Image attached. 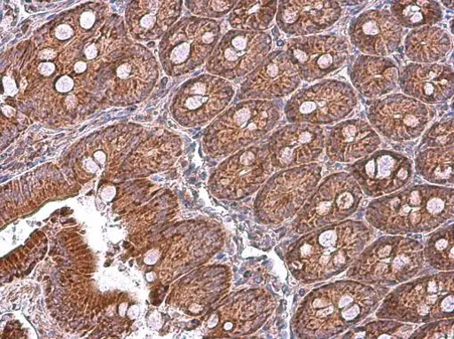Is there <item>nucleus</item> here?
<instances>
[{
  "mask_svg": "<svg viewBox=\"0 0 454 339\" xmlns=\"http://www.w3.org/2000/svg\"><path fill=\"white\" fill-rule=\"evenodd\" d=\"M267 146L238 151L218 167L210 185L221 199L240 200L254 193L272 173Z\"/></svg>",
  "mask_w": 454,
  "mask_h": 339,
  "instance_id": "11",
  "label": "nucleus"
},
{
  "mask_svg": "<svg viewBox=\"0 0 454 339\" xmlns=\"http://www.w3.org/2000/svg\"><path fill=\"white\" fill-rule=\"evenodd\" d=\"M403 35V28L387 11H367L349 28L352 44L367 56L391 55L399 48Z\"/></svg>",
  "mask_w": 454,
  "mask_h": 339,
  "instance_id": "19",
  "label": "nucleus"
},
{
  "mask_svg": "<svg viewBox=\"0 0 454 339\" xmlns=\"http://www.w3.org/2000/svg\"><path fill=\"white\" fill-rule=\"evenodd\" d=\"M280 110L270 100H246L222 114L206 130L205 146L215 157H224L263 138L278 123Z\"/></svg>",
  "mask_w": 454,
  "mask_h": 339,
  "instance_id": "6",
  "label": "nucleus"
},
{
  "mask_svg": "<svg viewBox=\"0 0 454 339\" xmlns=\"http://www.w3.org/2000/svg\"><path fill=\"white\" fill-rule=\"evenodd\" d=\"M398 83L406 96L424 104H439L453 95V70L446 65L410 63L401 71Z\"/></svg>",
  "mask_w": 454,
  "mask_h": 339,
  "instance_id": "21",
  "label": "nucleus"
},
{
  "mask_svg": "<svg viewBox=\"0 0 454 339\" xmlns=\"http://www.w3.org/2000/svg\"><path fill=\"white\" fill-rule=\"evenodd\" d=\"M357 106L353 87L337 80H325L296 92L284 113L291 123L332 124L348 117Z\"/></svg>",
  "mask_w": 454,
  "mask_h": 339,
  "instance_id": "10",
  "label": "nucleus"
},
{
  "mask_svg": "<svg viewBox=\"0 0 454 339\" xmlns=\"http://www.w3.org/2000/svg\"><path fill=\"white\" fill-rule=\"evenodd\" d=\"M373 238L372 227L361 221L320 228L288 248L287 266L300 281L326 280L348 270Z\"/></svg>",
  "mask_w": 454,
  "mask_h": 339,
  "instance_id": "2",
  "label": "nucleus"
},
{
  "mask_svg": "<svg viewBox=\"0 0 454 339\" xmlns=\"http://www.w3.org/2000/svg\"><path fill=\"white\" fill-rule=\"evenodd\" d=\"M454 193L437 185H414L370 203L365 218L391 235L430 233L453 219Z\"/></svg>",
  "mask_w": 454,
  "mask_h": 339,
  "instance_id": "3",
  "label": "nucleus"
},
{
  "mask_svg": "<svg viewBox=\"0 0 454 339\" xmlns=\"http://www.w3.org/2000/svg\"><path fill=\"white\" fill-rule=\"evenodd\" d=\"M453 225L439 228L427 239L423 253L425 262L440 272L454 270Z\"/></svg>",
  "mask_w": 454,
  "mask_h": 339,
  "instance_id": "29",
  "label": "nucleus"
},
{
  "mask_svg": "<svg viewBox=\"0 0 454 339\" xmlns=\"http://www.w3.org/2000/svg\"><path fill=\"white\" fill-rule=\"evenodd\" d=\"M277 11V2H238L228 22L234 30L262 32L268 29Z\"/></svg>",
  "mask_w": 454,
  "mask_h": 339,
  "instance_id": "27",
  "label": "nucleus"
},
{
  "mask_svg": "<svg viewBox=\"0 0 454 339\" xmlns=\"http://www.w3.org/2000/svg\"><path fill=\"white\" fill-rule=\"evenodd\" d=\"M222 35L221 24L207 19H184L160 43V59L172 76L193 71L210 58Z\"/></svg>",
  "mask_w": 454,
  "mask_h": 339,
  "instance_id": "8",
  "label": "nucleus"
},
{
  "mask_svg": "<svg viewBox=\"0 0 454 339\" xmlns=\"http://www.w3.org/2000/svg\"><path fill=\"white\" fill-rule=\"evenodd\" d=\"M381 139L364 120L351 119L335 125L327 138L326 150L334 162H355L377 151Z\"/></svg>",
  "mask_w": 454,
  "mask_h": 339,
  "instance_id": "22",
  "label": "nucleus"
},
{
  "mask_svg": "<svg viewBox=\"0 0 454 339\" xmlns=\"http://www.w3.org/2000/svg\"><path fill=\"white\" fill-rule=\"evenodd\" d=\"M285 51L301 80L312 83L340 69L349 57V45L342 36L314 35L288 40Z\"/></svg>",
  "mask_w": 454,
  "mask_h": 339,
  "instance_id": "15",
  "label": "nucleus"
},
{
  "mask_svg": "<svg viewBox=\"0 0 454 339\" xmlns=\"http://www.w3.org/2000/svg\"><path fill=\"white\" fill-rule=\"evenodd\" d=\"M237 3L234 0H221V2H187L186 4L195 15L208 19H221L230 13Z\"/></svg>",
  "mask_w": 454,
  "mask_h": 339,
  "instance_id": "33",
  "label": "nucleus"
},
{
  "mask_svg": "<svg viewBox=\"0 0 454 339\" xmlns=\"http://www.w3.org/2000/svg\"><path fill=\"white\" fill-rule=\"evenodd\" d=\"M414 331V326L395 319L372 321L365 326L352 328L343 338H408Z\"/></svg>",
  "mask_w": 454,
  "mask_h": 339,
  "instance_id": "30",
  "label": "nucleus"
},
{
  "mask_svg": "<svg viewBox=\"0 0 454 339\" xmlns=\"http://www.w3.org/2000/svg\"><path fill=\"white\" fill-rule=\"evenodd\" d=\"M434 115V109L403 94H392L372 100L367 111L373 129L395 142L419 138Z\"/></svg>",
  "mask_w": 454,
  "mask_h": 339,
  "instance_id": "12",
  "label": "nucleus"
},
{
  "mask_svg": "<svg viewBox=\"0 0 454 339\" xmlns=\"http://www.w3.org/2000/svg\"><path fill=\"white\" fill-rule=\"evenodd\" d=\"M451 48L450 36L437 27L413 29L404 42L406 57L416 64H434L446 57Z\"/></svg>",
  "mask_w": 454,
  "mask_h": 339,
  "instance_id": "25",
  "label": "nucleus"
},
{
  "mask_svg": "<svg viewBox=\"0 0 454 339\" xmlns=\"http://www.w3.org/2000/svg\"><path fill=\"white\" fill-rule=\"evenodd\" d=\"M388 291L350 279L325 285L301 302L292 327L301 338L333 337L375 311Z\"/></svg>",
  "mask_w": 454,
  "mask_h": 339,
  "instance_id": "1",
  "label": "nucleus"
},
{
  "mask_svg": "<svg viewBox=\"0 0 454 339\" xmlns=\"http://www.w3.org/2000/svg\"><path fill=\"white\" fill-rule=\"evenodd\" d=\"M453 318H446L425 323L415 329L409 336L411 339H453Z\"/></svg>",
  "mask_w": 454,
  "mask_h": 339,
  "instance_id": "32",
  "label": "nucleus"
},
{
  "mask_svg": "<svg viewBox=\"0 0 454 339\" xmlns=\"http://www.w3.org/2000/svg\"><path fill=\"white\" fill-rule=\"evenodd\" d=\"M348 171L371 198L393 194L406 187L413 177L411 161L390 150L375 151L349 165Z\"/></svg>",
  "mask_w": 454,
  "mask_h": 339,
  "instance_id": "16",
  "label": "nucleus"
},
{
  "mask_svg": "<svg viewBox=\"0 0 454 339\" xmlns=\"http://www.w3.org/2000/svg\"><path fill=\"white\" fill-rule=\"evenodd\" d=\"M325 147V134L319 125L291 123L276 130L267 148L273 168L282 170L310 164Z\"/></svg>",
  "mask_w": 454,
  "mask_h": 339,
  "instance_id": "17",
  "label": "nucleus"
},
{
  "mask_svg": "<svg viewBox=\"0 0 454 339\" xmlns=\"http://www.w3.org/2000/svg\"><path fill=\"white\" fill-rule=\"evenodd\" d=\"M363 198V191L350 174H333L309 199L294 228L301 234L346 221L356 213Z\"/></svg>",
  "mask_w": 454,
  "mask_h": 339,
  "instance_id": "9",
  "label": "nucleus"
},
{
  "mask_svg": "<svg viewBox=\"0 0 454 339\" xmlns=\"http://www.w3.org/2000/svg\"><path fill=\"white\" fill-rule=\"evenodd\" d=\"M453 120L447 118L433 124L426 132L419 147H444L453 146Z\"/></svg>",
  "mask_w": 454,
  "mask_h": 339,
  "instance_id": "31",
  "label": "nucleus"
},
{
  "mask_svg": "<svg viewBox=\"0 0 454 339\" xmlns=\"http://www.w3.org/2000/svg\"><path fill=\"white\" fill-rule=\"evenodd\" d=\"M417 174L437 186L452 185L454 179L453 146L421 147L415 159Z\"/></svg>",
  "mask_w": 454,
  "mask_h": 339,
  "instance_id": "26",
  "label": "nucleus"
},
{
  "mask_svg": "<svg viewBox=\"0 0 454 339\" xmlns=\"http://www.w3.org/2000/svg\"><path fill=\"white\" fill-rule=\"evenodd\" d=\"M322 172L320 164L310 163L275 174L256 197L254 211L259 222L278 225L294 216L314 193Z\"/></svg>",
  "mask_w": 454,
  "mask_h": 339,
  "instance_id": "7",
  "label": "nucleus"
},
{
  "mask_svg": "<svg viewBox=\"0 0 454 339\" xmlns=\"http://www.w3.org/2000/svg\"><path fill=\"white\" fill-rule=\"evenodd\" d=\"M343 10L337 2H279L276 14L278 28L287 35L308 36L335 25Z\"/></svg>",
  "mask_w": 454,
  "mask_h": 339,
  "instance_id": "20",
  "label": "nucleus"
},
{
  "mask_svg": "<svg viewBox=\"0 0 454 339\" xmlns=\"http://www.w3.org/2000/svg\"><path fill=\"white\" fill-rule=\"evenodd\" d=\"M271 49L272 39L267 33L231 30L218 43L207 70L228 81L240 79L252 73Z\"/></svg>",
  "mask_w": 454,
  "mask_h": 339,
  "instance_id": "13",
  "label": "nucleus"
},
{
  "mask_svg": "<svg viewBox=\"0 0 454 339\" xmlns=\"http://www.w3.org/2000/svg\"><path fill=\"white\" fill-rule=\"evenodd\" d=\"M391 14L402 28L410 29L433 27L443 17L440 4L433 0L393 2Z\"/></svg>",
  "mask_w": 454,
  "mask_h": 339,
  "instance_id": "28",
  "label": "nucleus"
},
{
  "mask_svg": "<svg viewBox=\"0 0 454 339\" xmlns=\"http://www.w3.org/2000/svg\"><path fill=\"white\" fill-rule=\"evenodd\" d=\"M424 246L401 235L384 236L367 246L349 267L347 276L376 287L395 286L422 270Z\"/></svg>",
  "mask_w": 454,
  "mask_h": 339,
  "instance_id": "5",
  "label": "nucleus"
},
{
  "mask_svg": "<svg viewBox=\"0 0 454 339\" xmlns=\"http://www.w3.org/2000/svg\"><path fill=\"white\" fill-rule=\"evenodd\" d=\"M349 75L354 87L361 94L377 99L396 89L400 72L390 59L362 55L353 63Z\"/></svg>",
  "mask_w": 454,
  "mask_h": 339,
  "instance_id": "23",
  "label": "nucleus"
},
{
  "mask_svg": "<svg viewBox=\"0 0 454 339\" xmlns=\"http://www.w3.org/2000/svg\"><path fill=\"white\" fill-rule=\"evenodd\" d=\"M453 271L402 283L382 300L379 319L420 324L454 317Z\"/></svg>",
  "mask_w": 454,
  "mask_h": 339,
  "instance_id": "4",
  "label": "nucleus"
},
{
  "mask_svg": "<svg viewBox=\"0 0 454 339\" xmlns=\"http://www.w3.org/2000/svg\"><path fill=\"white\" fill-rule=\"evenodd\" d=\"M234 95L235 90L228 80L204 75L182 87L173 103L172 113L183 125H204L223 112Z\"/></svg>",
  "mask_w": 454,
  "mask_h": 339,
  "instance_id": "14",
  "label": "nucleus"
},
{
  "mask_svg": "<svg viewBox=\"0 0 454 339\" xmlns=\"http://www.w3.org/2000/svg\"><path fill=\"white\" fill-rule=\"evenodd\" d=\"M181 2L133 3L129 12V25L137 40L160 38L179 18Z\"/></svg>",
  "mask_w": 454,
  "mask_h": 339,
  "instance_id": "24",
  "label": "nucleus"
},
{
  "mask_svg": "<svg viewBox=\"0 0 454 339\" xmlns=\"http://www.w3.org/2000/svg\"><path fill=\"white\" fill-rule=\"evenodd\" d=\"M297 68L285 51L270 53L242 83L237 100H270L292 94L301 84Z\"/></svg>",
  "mask_w": 454,
  "mask_h": 339,
  "instance_id": "18",
  "label": "nucleus"
}]
</instances>
